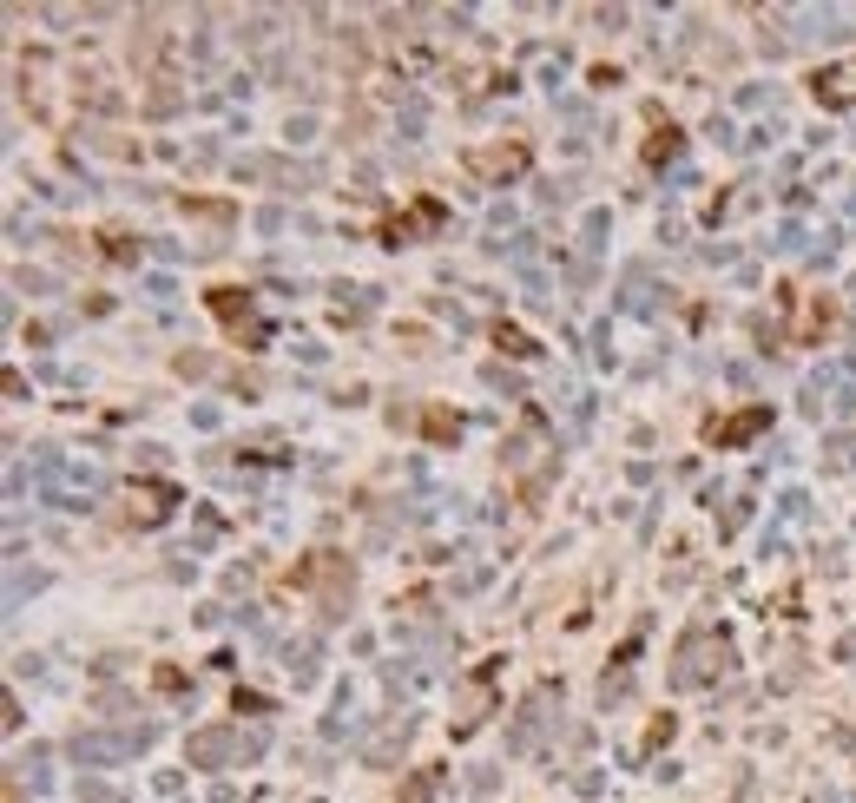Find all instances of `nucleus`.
I'll return each mask as SVG.
<instances>
[{
    "instance_id": "nucleus-1",
    "label": "nucleus",
    "mask_w": 856,
    "mask_h": 803,
    "mask_svg": "<svg viewBox=\"0 0 856 803\" xmlns=\"http://www.w3.org/2000/svg\"><path fill=\"white\" fill-rule=\"evenodd\" d=\"M817 99H830V106H843V99H856V66H837V73H817Z\"/></svg>"
}]
</instances>
